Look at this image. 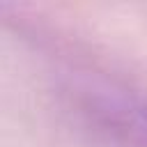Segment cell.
Listing matches in <instances>:
<instances>
[{"mask_svg":"<svg viewBox=\"0 0 147 147\" xmlns=\"http://www.w3.org/2000/svg\"><path fill=\"white\" fill-rule=\"evenodd\" d=\"M67 110L101 147H147V99L126 83L74 71L62 87Z\"/></svg>","mask_w":147,"mask_h":147,"instance_id":"1","label":"cell"}]
</instances>
